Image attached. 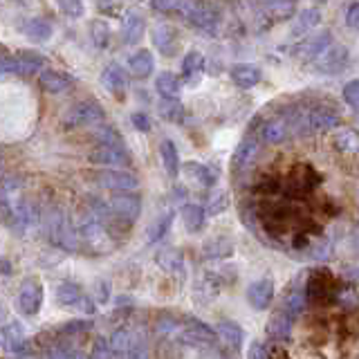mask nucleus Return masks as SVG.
<instances>
[{
  "label": "nucleus",
  "instance_id": "a18cd8bd",
  "mask_svg": "<svg viewBox=\"0 0 359 359\" xmlns=\"http://www.w3.org/2000/svg\"><path fill=\"white\" fill-rule=\"evenodd\" d=\"M45 359H88L83 353H79L76 348H65V346H56V348H50Z\"/></svg>",
  "mask_w": 359,
  "mask_h": 359
},
{
  "label": "nucleus",
  "instance_id": "7c9ffc66",
  "mask_svg": "<svg viewBox=\"0 0 359 359\" xmlns=\"http://www.w3.org/2000/svg\"><path fill=\"white\" fill-rule=\"evenodd\" d=\"M121 359H151L149 344H146V337H144L142 330H130L128 332L126 353H123Z\"/></svg>",
  "mask_w": 359,
  "mask_h": 359
},
{
  "label": "nucleus",
  "instance_id": "2eb2a0df",
  "mask_svg": "<svg viewBox=\"0 0 359 359\" xmlns=\"http://www.w3.org/2000/svg\"><path fill=\"white\" fill-rule=\"evenodd\" d=\"M99 83L104 86L110 95L123 97V95H126V90H128V76H126V72H123V67H121V65L110 63V65L104 67V70H101V74H99Z\"/></svg>",
  "mask_w": 359,
  "mask_h": 359
},
{
  "label": "nucleus",
  "instance_id": "09e8293b",
  "mask_svg": "<svg viewBox=\"0 0 359 359\" xmlns=\"http://www.w3.org/2000/svg\"><path fill=\"white\" fill-rule=\"evenodd\" d=\"M130 121H133V126L137 128L140 133H149L153 126H151V117L146 115V112H133L130 115Z\"/></svg>",
  "mask_w": 359,
  "mask_h": 359
},
{
  "label": "nucleus",
  "instance_id": "9d476101",
  "mask_svg": "<svg viewBox=\"0 0 359 359\" xmlns=\"http://www.w3.org/2000/svg\"><path fill=\"white\" fill-rule=\"evenodd\" d=\"M88 157L93 164L104 168H123L130 164V153L123 144H97Z\"/></svg>",
  "mask_w": 359,
  "mask_h": 359
},
{
  "label": "nucleus",
  "instance_id": "f704fd0d",
  "mask_svg": "<svg viewBox=\"0 0 359 359\" xmlns=\"http://www.w3.org/2000/svg\"><path fill=\"white\" fill-rule=\"evenodd\" d=\"M155 90L160 93V97H177L182 90V81L173 72H162L155 79Z\"/></svg>",
  "mask_w": 359,
  "mask_h": 359
},
{
  "label": "nucleus",
  "instance_id": "473e14b6",
  "mask_svg": "<svg viewBox=\"0 0 359 359\" xmlns=\"http://www.w3.org/2000/svg\"><path fill=\"white\" fill-rule=\"evenodd\" d=\"M334 146L341 153L359 155V133L355 128H337V133H334Z\"/></svg>",
  "mask_w": 359,
  "mask_h": 359
},
{
  "label": "nucleus",
  "instance_id": "0eeeda50",
  "mask_svg": "<svg viewBox=\"0 0 359 359\" xmlns=\"http://www.w3.org/2000/svg\"><path fill=\"white\" fill-rule=\"evenodd\" d=\"M106 119V110L97 101H79L76 106L63 115L65 128H81V126H95Z\"/></svg>",
  "mask_w": 359,
  "mask_h": 359
},
{
  "label": "nucleus",
  "instance_id": "de8ad7c7",
  "mask_svg": "<svg viewBox=\"0 0 359 359\" xmlns=\"http://www.w3.org/2000/svg\"><path fill=\"white\" fill-rule=\"evenodd\" d=\"M330 252H332V245H330V241H319L317 245H312L310 247V258H314V261H323V258H328L330 256Z\"/></svg>",
  "mask_w": 359,
  "mask_h": 359
},
{
  "label": "nucleus",
  "instance_id": "bf43d9fd",
  "mask_svg": "<svg viewBox=\"0 0 359 359\" xmlns=\"http://www.w3.org/2000/svg\"><path fill=\"white\" fill-rule=\"evenodd\" d=\"M317 3H325V0H317Z\"/></svg>",
  "mask_w": 359,
  "mask_h": 359
},
{
  "label": "nucleus",
  "instance_id": "79ce46f5",
  "mask_svg": "<svg viewBox=\"0 0 359 359\" xmlns=\"http://www.w3.org/2000/svg\"><path fill=\"white\" fill-rule=\"evenodd\" d=\"M171 222H173V211H164L162 216H157V220L149 227V243L162 241V236L168 231V227H171Z\"/></svg>",
  "mask_w": 359,
  "mask_h": 359
},
{
  "label": "nucleus",
  "instance_id": "ea45409f",
  "mask_svg": "<svg viewBox=\"0 0 359 359\" xmlns=\"http://www.w3.org/2000/svg\"><path fill=\"white\" fill-rule=\"evenodd\" d=\"M90 39H93L95 48L106 50L110 43V25L106 20H93L90 22Z\"/></svg>",
  "mask_w": 359,
  "mask_h": 359
},
{
  "label": "nucleus",
  "instance_id": "c85d7f7f",
  "mask_svg": "<svg viewBox=\"0 0 359 359\" xmlns=\"http://www.w3.org/2000/svg\"><path fill=\"white\" fill-rule=\"evenodd\" d=\"M182 339L191 346H200V344H213L216 341V332H213L209 325L202 321H191L182 332Z\"/></svg>",
  "mask_w": 359,
  "mask_h": 359
},
{
  "label": "nucleus",
  "instance_id": "ddd939ff",
  "mask_svg": "<svg viewBox=\"0 0 359 359\" xmlns=\"http://www.w3.org/2000/svg\"><path fill=\"white\" fill-rule=\"evenodd\" d=\"M97 182L110 191H135L140 187L137 175L126 168H104L97 173Z\"/></svg>",
  "mask_w": 359,
  "mask_h": 359
},
{
  "label": "nucleus",
  "instance_id": "7ed1b4c3",
  "mask_svg": "<svg viewBox=\"0 0 359 359\" xmlns=\"http://www.w3.org/2000/svg\"><path fill=\"white\" fill-rule=\"evenodd\" d=\"M76 229H79V238H81V247H88L93 254L110 252V247H112L110 231L106 227V218H101L99 213L90 209L88 216L79 220Z\"/></svg>",
  "mask_w": 359,
  "mask_h": 359
},
{
  "label": "nucleus",
  "instance_id": "39448f33",
  "mask_svg": "<svg viewBox=\"0 0 359 359\" xmlns=\"http://www.w3.org/2000/svg\"><path fill=\"white\" fill-rule=\"evenodd\" d=\"M45 67V56L39 54L36 50H20L14 56L3 54V61H0V74L9 76V74H36Z\"/></svg>",
  "mask_w": 359,
  "mask_h": 359
},
{
  "label": "nucleus",
  "instance_id": "4c0bfd02",
  "mask_svg": "<svg viewBox=\"0 0 359 359\" xmlns=\"http://www.w3.org/2000/svg\"><path fill=\"white\" fill-rule=\"evenodd\" d=\"M233 254V243L229 238H224V236H216V238H211L205 243V256L207 258H227Z\"/></svg>",
  "mask_w": 359,
  "mask_h": 359
},
{
  "label": "nucleus",
  "instance_id": "c03bdc74",
  "mask_svg": "<svg viewBox=\"0 0 359 359\" xmlns=\"http://www.w3.org/2000/svg\"><path fill=\"white\" fill-rule=\"evenodd\" d=\"M227 207H229L227 194H224V191H216V194H211V198L207 202V213H211V216H218V213H222Z\"/></svg>",
  "mask_w": 359,
  "mask_h": 359
},
{
  "label": "nucleus",
  "instance_id": "f03ea898",
  "mask_svg": "<svg viewBox=\"0 0 359 359\" xmlns=\"http://www.w3.org/2000/svg\"><path fill=\"white\" fill-rule=\"evenodd\" d=\"M45 231H48V238L56 247H61V250L65 252L81 250V238H79L76 224L61 209H52L48 213V218H45Z\"/></svg>",
  "mask_w": 359,
  "mask_h": 359
},
{
  "label": "nucleus",
  "instance_id": "72a5a7b5",
  "mask_svg": "<svg viewBox=\"0 0 359 359\" xmlns=\"http://www.w3.org/2000/svg\"><path fill=\"white\" fill-rule=\"evenodd\" d=\"M184 173L194 180V182H198V184H202V187H213L216 184V180H218V175L211 171L209 166H205V164H198V162H187L184 166Z\"/></svg>",
  "mask_w": 359,
  "mask_h": 359
},
{
  "label": "nucleus",
  "instance_id": "423d86ee",
  "mask_svg": "<svg viewBox=\"0 0 359 359\" xmlns=\"http://www.w3.org/2000/svg\"><path fill=\"white\" fill-rule=\"evenodd\" d=\"M56 301H59L61 308H67V310H79L86 314L95 312L93 297L86 294L83 287L79 283H72V280H63V283H59V287H56Z\"/></svg>",
  "mask_w": 359,
  "mask_h": 359
},
{
  "label": "nucleus",
  "instance_id": "864d4df0",
  "mask_svg": "<svg viewBox=\"0 0 359 359\" xmlns=\"http://www.w3.org/2000/svg\"><path fill=\"white\" fill-rule=\"evenodd\" d=\"M88 328H90V321H70V323H63L61 332L74 334V332H86Z\"/></svg>",
  "mask_w": 359,
  "mask_h": 359
},
{
  "label": "nucleus",
  "instance_id": "6ab92c4d",
  "mask_svg": "<svg viewBox=\"0 0 359 359\" xmlns=\"http://www.w3.org/2000/svg\"><path fill=\"white\" fill-rule=\"evenodd\" d=\"M146 32V20L137 9L126 11V16L121 20V41L126 45H137L144 39Z\"/></svg>",
  "mask_w": 359,
  "mask_h": 359
},
{
  "label": "nucleus",
  "instance_id": "bb28decb",
  "mask_svg": "<svg viewBox=\"0 0 359 359\" xmlns=\"http://www.w3.org/2000/svg\"><path fill=\"white\" fill-rule=\"evenodd\" d=\"M180 216H182V222H184L187 231L198 233L202 227H205L207 209L200 207V205H194V202H189V205H182V209H180Z\"/></svg>",
  "mask_w": 359,
  "mask_h": 359
},
{
  "label": "nucleus",
  "instance_id": "8fccbe9b",
  "mask_svg": "<svg viewBox=\"0 0 359 359\" xmlns=\"http://www.w3.org/2000/svg\"><path fill=\"white\" fill-rule=\"evenodd\" d=\"M247 359H269V353L261 341H252L250 351H247Z\"/></svg>",
  "mask_w": 359,
  "mask_h": 359
},
{
  "label": "nucleus",
  "instance_id": "cd10ccee",
  "mask_svg": "<svg viewBox=\"0 0 359 359\" xmlns=\"http://www.w3.org/2000/svg\"><path fill=\"white\" fill-rule=\"evenodd\" d=\"M52 22L50 20H45V18H29V20H25L22 22V34L29 39V41H34V43H45V41H50V36H52Z\"/></svg>",
  "mask_w": 359,
  "mask_h": 359
},
{
  "label": "nucleus",
  "instance_id": "9b49d317",
  "mask_svg": "<svg viewBox=\"0 0 359 359\" xmlns=\"http://www.w3.org/2000/svg\"><path fill=\"white\" fill-rule=\"evenodd\" d=\"M258 135H261V140L267 142V144H283V142H287L292 135H294V130H292V121H290L287 110L285 112H278V115L267 117L263 121L261 130H258Z\"/></svg>",
  "mask_w": 359,
  "mask_h": 359
},
{
  "label": "nucleus",
  "instance_id": "3c124183",
  "mask_svg": "<svg viewBox=\"0 0 359 359\" xmlns=\"http://www.w3.org/2000/svg\"><path fill=\"white\" fill-rule=\"evenodd\" d=\"M90 359H115V353H112V348L104 341H97L95 351H93V357Z\"/></svg>",
  "mask_w": 359,
  "mask_h": 359
},
{
  "label": "nucleus",
  "instance_id": "a878e982",
  "mask_svg": "<svg viewBox=\"0 0 359 359\" xmlns=\"http://www.w3.org/2000/svg\"><path fill=\"white\" fill-rule=\"evenodd\" d=\"M155 59L151 50H137L130 59H128V70L135 79H149L153 74Z\"/></svg>",
  "mask_w": 359,
  "mask_h": 359
},
{
  "label": "nucleus",
  "instance_id": "4468645a",
  "mask_svg": "<svg viewBox=\"0 0 359 359\" xmlns=\"http://www.w3.org/2000/svg\"><path fill=\"white\" fill-rule=\"evenodd\" d=\"M272 299H274V280L269 276L258 278L247 287V303H250L254 310H267Z\"/></svg>",
  "mask_w": 359,
  "mask_h": 359
},
{
  "label": "nucleus",
  "instance_id": "1a4fd4ad",
  "mask_svg": "<svg viewBox=\"0 0 359 359\" xmlns=\"http://www.w3.org/2000/svg\"><path fill=\"white\" fill-rule=\"evenodd\" d=\"M43 283L39 278H25L20 283V290H18V299H16V306H18V312L22 317H36L43 308Z\"/></svg>",
  "mask_w": 359,
  "mask_h": 359
},
{
  "label": "nucleus",
  "instance_id": "37998d69",
  "mask_svg": "<svg viewBox=\"0 0 359 359\" xmlns=\"http://www.w3.org/2000/svg\"><path fill=\"white\" fill-rule=\"evenodd\" d=\"M56 5H59L61 14H65L67 18L79 20V18H83V14H86V7H83L81 0H56Z\"/></svg>",
  "mask_w": 359,
  "mask_h": 359
},
{
  "label": "nucleus",
  "instance_id": "58836bf2",
  "mask_svg": "<svg viewBox=\"0 0 359 359\" xmlns=\"http://www.w3.org/2000/svg\"><path fill=\"white\" fill-rule=\"evenodd\" d=\"M218 332L220 337L224 339V344L231 346V348H238L243 346V339H245V332L241 330V325L238 323H233V321H220L218 323Z\"/></svg>",
  "mask_w": 359,
  "mask_h": 359
},
{
  "label": "nucleus",
  "instance_id": "b1692460",
  "mask_svg": "<svg viewBox=\"0 0 359 359\" xmlns=\"http://www.w3.org/2000/svg\"><path fill=\"white\" fill-rule=\"evenodd\" d=\"M292 323H294V321H292L283 310H278V312L272 314V319L267 321L265 332H267L269 339L285 341V339H290V334H292Z\"/></svg>",
  "mask_w": 359,
  "mask_h": 359
},
{
  "label": "nucleus",
  "instance_id": "c756f323",
  "mask_svg": "<svg viewBox=\"0 0 359 359\" xmlns=\"http://www.w3.org/2000/svg\"><path fill=\"white\" fill-rule=\"evenodd\" d=\"M306 294L308 292H303L301 287H292L285 294L283 303H280V310H283L292 321H297L303 314V310H306Z\"/></svg>",
  "mask_w": 359,
  "mask_h": 359
},
{
  "label": "nucleus",
  "instance_id": "052dcab7",
  "mask_svg": "<svg viewBox=\"0 0 359 359\" xmlns=\"http://www.w3.org/2000/svg\"><path fill=\"white\" fill-rule=\"evenodd\" d=\"M43 359H45V357H43Z\"/></svg>",
  "mask_w": 359,
  "mask_h": 359
},
{
  "label": "nucleus",
  "instance_id": "603ef678",
  "mask_svg": "<svg viewBox=\"0 0 359 359\" xmlns=\"http://www.w3.org/2000/svg\"><path fill=\"white\" fill-rule=\"evenodd\" d=\"M346 22H348V27L359 29V3H353L351 7H348V11H346Z\"/></svg>",
  "mask_w": 359,
  "mask_h": 359
},
{
  "label": "nucleus",
  "instance_id": "f3484780",
  "mask_svg": "<svg viewBox=\"0 0 359 359\" xmlns=\"http://www.w3.org/2000/svg\"><path fill=\"white\" fill-rule=\"evenodd\" d=\"M332 45V34L330 29H321L317 34H312V36H308L306 41L301 43L299 48V56L303 61H317L319 56L328 50Z\"/></svg>",
  "mask_w": 359,
  "mask_h": 359
},
{
  "label": "nucleus",
  "instance_id": "6e6552de",
  "mask_svg": "<svg viewBox=\"0 0 359 359\" xmlns=\"http://www.w3.org/2000/svg\"><path fill=\"white\" fill-rule=\"evenodd\" d=\"M108 207L115 220L123 224H133L142 213V198L137 194H130V191H119L117 196L108 200Z\"/></svg>",
  "mask_w": 359,
  "mask_h": 359
},
{
  "label": "nucleus",
  "instance_id": "393cba45",
  "mask_svg": "<svg viewBox=\"0 0 359 359\" xmlns=\"http://www.w3.org/2000/svg\"><path fill=\"white\" fill-rule=\"evenodd\" d=\"M155 263L168 274H184V256L173 247H164L155 254Z\"/></svg>",
  "mask_w": 359,
  "mask_h": 359
},
{
  "label": "nucleus",
  "instance_id": "4d7b16f0",
  "mask_svg": "<svg viewBox=\"0 0 359 359\" xmlns=\"http://www.w3.org/2000/svg\"><path fill=\"white\" fill-rule=\"evenodd\" d=\"M353 247H355V252L359 254V229H357L355 236H353Z\"/></svg>",
  "mask_w": 359,
  "mask_h": 359
},
{
  "label": "nucleus",
  "instance_id": "20e7f679",
  "mask_svg": "<svg viewBox=\"0 0 359 359\" xmlns=\"http://www.w3.org/2000/svg\"><path fill=\"white\" fill-rule=\"evenodd\" d=\"M3 220L14 233L25 236L39 224V209L27 198H16L11 205L3 207Z\"/></svg>",
  "mask_w": 359,
  "mask_h": 359
},
{
  "label": "nucleus",
  "instance_id": "412c9836",
  "mask_svg": "<svg viewBox=\"0 0 359 359\" xmlns=\"http://www.w3.org/2000/svg\"><path fill=\"white\" fill-rule=\"evenodd\" d=\"M229 74H231L233 86H238L241 90H250L261 83V79H263L261 67L254 63H236Z\"/></svg>",
  "mask_w": 359,
  "mask_h": 359
},
{
  "label": "nucleus",
  "instance_id": "4be33fe9",
  "mask_svg": "<svg viewBox=\"0 0 359 359\" xmlns=\"http://www.w3.org/2000/svg\"><path fill=\"white\" fill-rule=\"evenodd\" d=\"M205 65H207V59H205V54H202V52L191 50L189 54H184V59H182L184 81L189 86H198L200 79H202V72H205Z\"/></svg>",
  "mask_w": 359,
  "mask_h": 359
},
{
  "label": "nucleus",
  "instance_id": "5701e85b",
  "mask_svg": "<svg viewBox=\"0 0 359 359\" xmlns=\"http://www.w3.org/2000/svg\"><path fill=\"white\" fill-rule=\"evenodd\" d=\"M3 344H5V351H9V353L25 351L27 334H25V328H22L20 321H9L3 325Z\"/></svg>",
  "mask_w": 359,
  "mask_h": 359
},
{
  "label": "nucleus",
  "instance_id": "a211bd4d",
  "mask_svg": "<svg viewBox=\"0 0 359 359\" xmlns=\"http://www.w3.org/2000/svg\"><path fill=\"white\" fill-rule=\"evenodd\" d=\"M151 41L160 54L164 56H175L180 48V32L173 25H157L151 32Z\"/></svg>",
  "mask_w": 359,
  "mask_h": 359
},
{
  "label": "nucleus",
  "instance_id": "f257e3e1",
  "mask_svg": "<svg viewBox=\"0 0 359 359\" xmlns=\"http://www.w3.org/2000/svg\"><path fill=\"white\" fill-rule=\"evenodd\" d=\"M175 9L177 16H182L191 27L205 34H213L220 25V9L205 0H180Z\"/></svg>",
  "mask_w": 359,
  "mask_h": 359
},
{
  "label": "nucleus",
  "instance_id": "49530a36",
  "mask_svg": "<svg viewBox=\"0 0 359 359\" xmlns=\"http://www.w3.org/2000/svg\"><path fill=\"white\" fill-rule=\"evenodd\" d=\"M344 101L353 110H359V79H353L344 86Z\"/></svg>",
  "mask_w": 359,
  "mask_h": 359
},
{
  "label": "nucleus",
  "instance_id": "5fc2aeb1",
  "mask_svg": "<svg viewBox=\"0 0 359 359\" xmlns=\"http://www.w3.org/2000/svg\"><path fill=\"white\" fill-rule=\"evenodd\" d=\"M177 3L180 0H151V7L155 11H168V9H173Z\"/></svg>",
  "mask_w": 359,
  "mask_h": 359
},
{
  "label": "nucleus",
  "instance_id": "c9c22d12",
  "mask_svg": "<svg viewBox=\"0 0 359 359\" xmlns=\"http://www.w3.org/2000/svg\"><path fill=\"white\" fill-rule=\"evenodd\" d=\"M160 157H162V164L166 168V173L175 177L180 173V153L175 149V144L171 140H164L160 146Z\"/></svg>",
  "mask_w": 359,
  "mask_h": 359
},
{
  "label": "nucleus",
  "instance_id": "13d9d810",
  "mask_svg": "<svg viewBox=\"0 0 359 359\" xmlns=\"http://www.w3.org/2000/svg\"><path fill=\"white\" fill-rule=\"evenodd\" d=\"M3 269H5V272H3L5 276H9V274H11V272H9V263H7V261H3Z\"/></svg>",
  "mask_w": 359,
  "mask_h": 359
},
{
  "label": "nucleus",
  "instance_id": "aec40b11",
  "mask_svg": "<svg viewBox=\"0 0 359 359\" xmlns=\"http://www.w3.org/2000/svg\"><path fill=\"white\" fill-rule=\"evenodd\" d=\"M39 83L43 86L45 93H50V95H61V93H67V90L72 88L74 79H72L70 74L61 72V70H54V67H48V70H43V72H41Z\"/></svg>",
  "mask_w": 359,
  "mask_h": 359
},
{
  "label": "nucleus",
  "instance_id": "2f4dec72",
  "mask_svg": "<svg viewBox=\"0 0 359 359\" xmlns=\"http://www.w3.org/2000/svg\"><path fill=\"white\" fill-rule=\"evenodd\" d=\"M319 22H321V11L317 7H310V9L299 11L294 25H292V36H303L306 32L317 27Z\"/></svg>",
  "mask_w": 359,
  "mask_h": 359
},
{
  "label": "nucleus",
  "instance_id": "a19ab883",
  "mask_svg": "<svg viewBox=\"0 0 359 359\" xmlns=\"http://www.w3.org/2000/svg\"><path fill=\"white\" fill-rule=\"evenodd\" d=\"M93 137H95L97 144H123L119 130L115 126H110V123H106V121L97 123V128L93 130Z\"/></svg>",
  "mask_w": 359,
  "mask_h": 359
},
{
  "label": "nucleus",
  "instance_id": "f8f14e48",
  "mask_svg": "<svg viewBox=\"0 0 359 359\" xmlns=\"http://www.w3.org/2000/svg\"><path fill=\"white\" fill-rule=\"evenodd\" d=\"M348 61H351V50H348L346 45H330V48L325 50L317 61H314V65H317L319 74L334 76V74H341L346 70Z\"/></svg>",
  "mask_w": 359,
  "mask_h": 359
},
{
  "label": "nucleus",
  "instance_id": "e433bc0d",
  "mask_svg": "<svg viewBox=\"0 0 359 359\" xmlns=\"http://www.w3.org/2000/svg\"><path fill=\"white\" fill-rule=\"evenodd\" d=\"M157 112L164 121H171V123H180L182 119V104H180L177 97H162V101L157 104Z\"/></svg>",
  "mask_w": 359,
  "mask_h": 359
},
{
  "label": "nucleus",
  "instance_id": "6e6d98bb",
  "mask_svg": "<svg viewBox=\"0 0 359 359\" xmlns=\"http://www.w3.org/2000/svg\"><path fill=\"white\" fill-rule=\"evenodd\" d=\"M106 290H110V285L106 283V280H99V283H97V301L99 303H106L108 301V292Z\"/></svg>",
  "mask_w": 359,
  "mask_h": 359
},
{
  "label": "nucleus",
  "instance_id": "dca6fc26",
  "mask_svg": "<svg viewBox=\"0 0 359 359\" xmlns=\"http://www.w3.org/2000/svg\"><path fill=\"white\" fill-rule=\"evenodd\" d=\"M258 151H261L258 140L254 137V135H247V137L238 144V149H236V153L231 157V171L233 173H243L245 168H250L256 162Z\"/></svg>",
  "mask_w": 359,
  "mask_h": 359
}]
</instances>
